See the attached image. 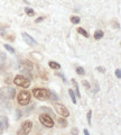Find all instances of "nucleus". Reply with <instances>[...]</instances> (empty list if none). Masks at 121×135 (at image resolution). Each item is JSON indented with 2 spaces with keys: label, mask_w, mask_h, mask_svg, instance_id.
I'll return each instance as SVG.
<instances>
[{
  "label": "nucleus",
  "mask_w": 121,
  "mask_h": 135,
  "mask_svg": "<svg viewBox=\"0 0 121 135\" xmlns=\"http://www.w3.org/2000/svg\"><path fill=\"white\" fill-rule=\"evenodd\" d=\"M33 95L39 100H47L50 99V90L44 88H35L33 89Z\"/></svg>",
  "instance_id": "1"
},
{
  "label": "nucleus",
  "mask_w": 121,
  "mask_h": 135,
  "mask_svg": "<svg viewBox=\"0 0 121 135\" xmlns=\"http://www.w3.org/2000/svg\"><path fill=\"white\" fill-rule=\"evenodd\" d=\"M15 89L10 87H5L0 89V100H6V99H14L15 98Z\"/></svg>",
  "instance_id": "2"
},
{
  "label": "nucleus",
  "mask_w": 121,
  "mask_h": 135,
  "mask_svg": "<svg viewBox=\"0 0 121 135\" xmlns=\"http://www.w3.org/2000/svg\"><path fill=\"white\" fill-rule=\"evenodd\" d=\"M17 100H18V104L21 105V106H27L30 103V93L28 91H26V90H22V91L18 93Z\"/></svg>",
  "instance_id": "3"
},
{
  "label": "nucleus",
  "mask_w": 121,
  "mask_h": 135,
  "mask_svg": "<svg viewBox=\"0 0 121 135\" xmlns=\"http://www.w3.org/2000/svg\"><path fill=\"white\" fill-rule=\"evenodd\" d=\"M39 122L43 124L44 126L48 127V128H52V127L54 126V121H53L52 116L48 114H45V113L39 115Z\"/></svg>",
  "instance_id": "4"
},
{
  "label": "nucleus",
  "mask_w": 121,
  "mask_h": 135,
  "mask_svg": "<svg viewBox=\"0 0 121 135\" xmlns=\"http://www.w3.org/2000/svg\"><path fill=\"white\" fill-rule=\"evenodd\" d=\"M15 85L18 86V87H22V88H28L30 86V81L29 79L25 78L24 76H16L14 79Z\"/></svg>",
  "instance_id": "5"
},
{
  "label": "nucleus",
  "mask_w": 121,
  "mask_h": 135,
  "mask_svg": "<svg viewBox=\"0 0 121 135\" xmlns=\"http://www.w3.org/2000/svg\"><path fill=\"white\" fill-rule=\"evenodd\" d=\"M32 127H33V123L30 121H26L21 124L19 131L17 132L16 135H28L29 132L32 131Z\"/></svg>",
  "instance_id": "6"
},
{
  "label": "nucleus",
  "mask_w": 121,
  "mask_h": 135,
  "mask_svg": "<svg viewBox=\"0 0 121 135\" xmlns=\"http://www.w3.org/2000/svg\"><path fill=\"white\" fill-rule=\"evenodd\" d=\"M54 108H55V110L57 114H59L62 117H69V115H70V111L69 109L64 106V105L62 104H54Z\"/></svg>",
  "instance_id": "7"
},
{
  "label": "nucleus",
  "mask_w": 121,
  "mask_h": 135,
  "mask_svg": "<svg viewBox=\"0 0 121 135\" xmlns=\"http://www.w3.org/2000/svg\"><path fill=\"white\" fill-rule=\"evenodd\" d=\"M21 35H22V38H24V41L26 42V44L29 45V46H33V45H35V44H36V41L34 40L33 37L29 35V34H27V33H22Z\"/></svg>",
  "instance_id": "8"
},
{
  "label": "nucleus",
  "mask_w": 121,
  "mask_h": 135,
  "mask_svg": "<svg viewBox=\"0 0 121 135\" xmlns=\"http://www.w3.org/2000/svg\"><path fill=\"white\" fill-rule=\"evenodd\" d=\"M0 122L2 123V125H3V127H5V130H8V127H9L8 118L5 117V116H1V119H0Z\"/></svg>",
  "instance_id": "9"
},
{
  "label": "nucleus",
  "mask_w": 121,
  "mask_h": 135,
  "mask_svg": "<svg viewBox=\"0 0 121 135\" xmlns=\"http://www.w3.org/2000/svg\"><path fill=\"white\" fill-rule=\"evenodd\" d=\"M48 65H50V68H52V69H54V70L60 69V64H58L57 62H54V61H50L48 62Z\"/></svg>",
  "instance_id": "10"
},
{
  "label": "nucleus",
  "mask_w": 121,
  "mask_h": 135,
  "mask_svg": "<svg viewBox=\"0 0 121 135\" xmlns=\"http://www.w3.org/2000/svg\"><path fill=\"white\" fill-rule=\"evenodd\" d=\"M72 83L74 85V88H75V95H76L77 97H81V93H80V90H78V86H77V83H76V80L75 79H72Z\"/></svg>",
  "instance_id": "11"
},
{
  "label": "nucleus",
  "mask_w": 121,
  "mask_h": 135,
  "mask_svg": "<svg viewBox=\"0 0 121 135\" xmlns=\"http://www.w3.org/2000/svg\"><path fill=\"white\" fill-rule=\"evenodd\" d=\"M69 93H70V96H71V99H72V101H73V104H76V95H75L74 90L73 89H70L69 90Z\"/></svg>",
  "instance_id": "12"
},
{
  "label": "nucleus",
  "mask_w": 121,
  "mask_h": 135,
  "mask_svg": "<svg viewBox=\"0 0 121 135\" xmlns=\"http://www.w3.org/2000/svg\"><path fill=\"white\" fill-rule=\"evenodd\" d=\"M103 35H104V34H103V32H102V31H96L95 33H94V38H95V40H101L102 37H103Z\"/></svg>",
  "instance_id": "13"
},
{
  "label": "nucleus",
  "mask_w": 121,
  "mask_h": 135,
  "mask_svg": "<svg viewBox=\"0 0 121 135\" xmlns=\"http://www.w3.org/2000/svg\"><path fill=\"white\" fill-rule=\"evenodd\" d=\"M25 13L27 14L28 16H30V17H33L34 15H35V11L30 8V7H26V8H25Z\"/></svg>",
  "instance_id": "14"
},
{
  "label": "nucleus",
  "mask_w": 121,
  "mask_h": 135,
  "mask_svg": "<svg viewBox=\"0 0 121 135\" xmlns=\"http://www.w3.org/2000/svg\"><path fill=\"white\" fill-rule=\"evenodd\" d=\"M80 17H77V16H72L71 17V21L73 22L74 25H77V24H80Z\"/></svg>",
  "instance_id": "15"
},
{
  "label": "nucleus",
  "mask_w": 121,
  "mask_h": 135,
  "mask_svg": "<svg viewBox=\"0 0 121 135\" xmlns=\"http://www.w3.org/2000/svg\"><path fill=\"white\" fill-rule=\"evenodd\" d=\"M77 32L80 33L82 36H84V37H89V34L86 33L85 29H83V28H81V27H78V28H77Z\"/></svg>",
  "instance_id": "16"
},
{
  "label": "nucleus",
  "mask_w": 121,
  "mask_h": 135,
  "mask_svg": "<svg viewBox=\"0 0 121 135\" xmlns=\"http://www.w3.org/2000/svg\"><path fill=\"white\" fill-rule=\"evenodd\" d=\"M3 46H5L6 50L8 51V52H10L11 54H14V53H15V48H14V47H11L10 45H8V44H5V45H3Z\"/></svg>",
  "instance_id": "17"
},
{
  "label": "nucleus",
  "mask_w": 121,
  "mask_h": 135,
  "mask_svg": "<svg viewBox=\"0 0 121 135\" xmlns=\"http://www.w3.org/2000/svg\"><path fill=\"white\" fill-rule=\"evenodd\" d=\"M58 123L62 125L63 127H66L67 126V122L64 119V117H62V118H58Z\"/></svg>",
  "instance_id": "18"
},
{
  "label": "nucleus",
  "mask_w": 121,
  "mask_h": 135,
  "mask_svg": "<svg viewBox=\"0 0 121 135\" xmlns=\"http://www.w3.org/2000/svg\"><path fill=\"white\" fill-rule=\"evenodd\" d=\"M50 99H52V100H54V101H56L58 99V97L56 96V93H54V92H52V91H50Z\"/></svg>",
  "instance_id": "19"
},
{
  "label": "nucleus",
  "mask_w": 121,
  "mask_h": 135,
  "mask_svg": "<svg viewBox=\"0 0 121 135\" xmlns=\"http://www.w3.org/2000/svg\"><path fill=\"white\" fill-rule=\"evenodd\" d=\"M76 73L80 74V76H83V74L85 73V71H84V69H83L82 66H78L77 69H76Z\"/></svg>",
  "instance_id": "20"
},
{
  "label": "nucleus",
  "mask_w": 121,
  "mask_h": 135,
  "mask_svg": "<svg viewBox=\"0 0 121 135\" xmlns=\"http://www.w3.org/2000/svg\"><path fill=\"white\" fill-rule=\"evenodd\" d=\"M41 110H43L44 113H47L48 115H52V114H53V111H52L48 107H41Z\"/></svg>",
  "instance_id": "21"
},
{
  "label": "nucleus",
  "mask_w": 121,
  "mask_h": 135,
  "mask_svg": "<svg viewBox=\"0 0 121 135\" xmlns=\"http://www.w3.org/2000/svg\"><path fill=\"white\" fill-rule=\"evenodd\" d=\"M71 134L72 135H78V130L76 127H73V128L71 130Z\"/></svg>",
  "instance_id": "22"
},
{
  "label": "nucleus",
  "mask_w": 121,
  "mask_h": 135,
  "mask_svg": "<svg viewBox=\"0 0 121 135\" xmlns=\"http://www.w3.org/2000/svg\"><path fill=\"white\" fill-rule=\"evenodd\" d=\"M0 35H1L2 37H7V34H6L5 29H3L2 27H0Z\"/></svg>",
  "instance_id": "23"
},
{
  "label": "nucleus",
  "mask_w": 121,
  "mask_h": 135,
  "mask_svg": "<svg viewBox=\"0 0 121 135\" xmlns=\"http://www.w3.org/2000/svg\"><path fill=\"white\" fill-rule=\"evenodd\" d=\"M91 116H92V111L89 110V113H88V116H86V117H88V123H89V125L91 124Z\"/></svg>",
  "instance_id": "24"
},
{
  "label": "nucleus",
  "mask_w": 121,
  "mask_h": 135,
  "mask_svg": "<svg viewBox=\"0 0 121 135\" xmlns=\"http://www.w3.org/2000/svg\"><path fill=\"white\" fill-rule=\"evenodd\" d=\"M25 66H27L28 69H32V68H33L32 62H30V61H26V62H25Z\"/></svg>",
  "instance_id": "25"
},
{
  "label": "nucleus",
  "mask_w": 121,
  "mask_h": 135,
  "mask_svg": "<svg viewBox=\"0 0 121 135\" xmlns=\"http://www.w3.org/2000/svg\"><path fill=\"white\" fill-rule=\"evenodd\" d=\"M96 70L99 71V72H101V73H104V72H105V69H104L103 66H98Z\"/></svg>",
  "instance_id": "26"
},
{
  "label": "nucleus",
  "mask_w": 121,
  "mask_h": 135,
  "mask_svg": "<svg viewBox=\"0 0 121 135\" xmlns=\"http://www.w3.org/2000/svg\"><path fill=\"white\" fill-rule=\"evenodd\" d=\"M116 76H117V78H118V79L121 78V71H120V69H117L116 70Z\"/></svg>",
  "instance_id": "27"
},
{
  "label": "nucleus",
  "mask_w": 121,
  "mask_h": 135,
  "mask_svg": "<svg viewBox=\"0 0 121 135\" xmlns=\"http://www.w3.org/2000/svg\"><path fill=\"white\" fill-rule=\"evenodd\" d=\"M99 91V85L98 83H94V90H93V92L95 93V92H98Z\"/></svg>",
  "instance_id": "28"
},
{
  "label": "nucleus",
  "mask_w": 121,
  "mask_h": 135,
  "mask_svg": "<svg viewBox=\"0 0 121 135\" xmlns=\"http://www.w3.org/2000/svg\"><path fill=\"white\" fill-rule=\"evenodd\" d=\"M3 131H5V127H3V125H2V123L0 122V135H2V133H3Z\"/></svg>",
  "instance_id": "29"
},
{
  "label": "nucleus",
  "mask_w": 121,
  "mask_h": 135,
  "mask_svg": "<svg viewBox=\"0 0 121 135\" xmlns=\"http://www.w3.org/2000/svg\"><path fill=\"white\" fill-rule=\"evenodd\" d=\"M83 85H84L86 88H90V85L88 83V81H86V80H84V81H83Z\"/></svg>",
  "instance_id": "30"
},
{
  "label": "nucleus",
  "mask_w": 121,
  "mask_h": 135,
  "mask_svg": "<svg viewBox=\"0 0 121 135\" xmlns=\"http://www.w3.org/2000/svg\"><path fill=\"white\" fill-rule=\"evenodd\" d=\"M41 20H44V17H39V18H37V19L35 20V22H40Z\"/></svg>",
  "instance_id": "31"
},
{
  "label": "nucleus",
  "mask_w": 121,
  "mask_h": 135,
  "mask_svg": "<svg viewBox=\"0 0 121 135\" xmlns=\"http://www.w3.org/2000/svg\"><path fill=\"white\" fill-rule=\"evenodd\" d=\"M16 116H17L16 118H17V119H19V118H20V113H19V111H17V113H16Z\"/></svg>",
  "instance_id": "32"
},
{
  "label": "nucleus",
  "mask_w": 121,
  "mask_h": 135,
  "mask_svg": "<svg viewBox=\"0 0 121 135\" xmlns=\"http://www.w3.org/2000/svg\"><path fill=\"white\" fill-rule=\"evenodd\" d=\"M83 132H84V135H90V133H89V131H88V130H84Z\"/></svg>",
  "instance_id": "33"
}]
</instances>
